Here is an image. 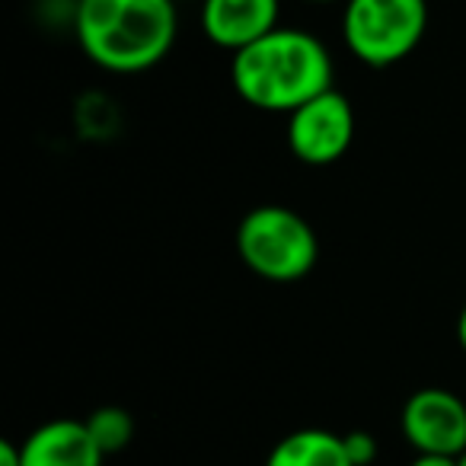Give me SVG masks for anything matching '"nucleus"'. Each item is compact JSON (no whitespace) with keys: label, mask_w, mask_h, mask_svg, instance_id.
Listing matches in <instances>:
<instances>
[{"label":"nucleus","mask_w":466,"mask_h":466,"mask_svg":"<svg viewBox=\"0 0 466 466\" xmlns=\"http://www.w3.org/2000/svg\"><path fill=\"white\" fill-rule=\"evenodd\" d=\"M409 466H457V457H441V453H419Z\"/></svg>","instance_id":"13"},{"label":"nucleus","mask_w":466,"mask_h":466,"mask_svg":"<svg viewBox=\"0 0 466 466\" xmlns=\"http://www.w3.org/2000/svg\"><path fill=\"white\" fill-rule=\"evenodd\" d=\"M355 141V109L336 86L288 116V147L307 167H329Z\"/></svg>","instance_id":"5"},{"label":"nucleus","mask_w":466,"mask_h":466,"mask_svg":"<svg viewBox=\"0 0 466 466\" xmlns=\"http://www.w3.org/2000/svg\"><path fill=\"white\" fill-rule=\"evenodd\" d=\"M342 438H345V451H349L355 466H370L377 460V441L368 431H351L342 434Z\"/></svg>","instance_id":"11"},{"label":"nucleus","mask_w":466,"mask_h":466,"mask_svg":"<svg viewBox=\"0 0 466 466\" xmlns=\"http://www.w3.org/2000/svg\"><path fill=\"white\" fill-rule=\"evenodd\" d=\"M23 466H103L106 453L86 421L55 419L39 425L20 444Z\"/></svg>","instance_id":"8"},{"label":"nucleus","mask_w":466,"mask_h":466,"mask_svg":"<svg viewBox=\"0 0 466 466\" xmlns=\"http://www.w3.org/2000/svg\"><path fill=\"white\" fill-rule=\"evenodd\" d=\"M266 466H355L342 434L323 428H300L275 444Z\"/></svg>","instance_id":"9"},{"label":"nucleus","mask_w":466,"mask_h":466,"mask_svg":"<svg viewBox=\"0 0 466 466\" xmlns=\"http://www.w3.org/2000/svg\"><path fill=\"white\" fill-rule=\"evenodd\" d=\"M457 339H460V349L466 351V307L460 310V319H457Z\"/></svg>","instance_id":"14"},{"label":"nucleus","mask_w":466,"mask_h":466,"mask_svg":"<svg viewBox=\"0 0 466 466\" xmlns=\"http://www.w3.org/2000/svg\"><path fill=\"white\" fill-rule=\"evenodd\" d=\"M425 26V0H345L342 39L349 52L370 67H390L409 58Z\"/></svg>","instance_id":"4"},{"label":"nucleus","mask_w":466,"mask_h":466,"mask_svg":"<svg viewBox=\"0 0 466 466\" xmlns=\"http://www.w3.org/2000/svg\"><path fill=\"white\" fill-rule=\"evenodd\" d=\"M307 4H336V0H307Z\"/></svg>","instance_id":"16"},{"label":"nucleus","mask_w":466,"mask_h":466,"mask_svg":"<svg viewBox=\"0 0 466 466\" xmlns=\"http://www.w3.org/2000/svg\"><path fill=\"white\" fill-rule=\"evenodd\" d=\"M279 16L281 0H201V29L230 55L279 29Z\"/></svg>","instance_id":"7"},{"label":"nucleus","mask_w":466,"mask_h":466,"mask_svg":"<svg viewBox=\"0 0 466 466\" xmlns=\"http://www.w3.org/2000/svg\"><path fill=\"white\" fill-rule=\"evenodd\" d=\"M400 428L419 453L460 457L466 451V400L444 387H421L402 406Z\"/></svg>","instance_id":"6"},{"label":"nucleus","mask_w":466,"mask_h":466,"mask_svg":"<svg viewBox=\"0 0 466 466\" xmlns=\"http://www.w3.org/2000/svg\"><path fill=\"white\" fill-rule=\"evenodd\" d=\"M336 65L317 35L279 26L259 42L240 48L230 61L233 90L262 112L291 116L313 96L332 90Z\"/></svg>","instance_id":"1"},{"label":"nucleus","mask_w":466,"mask_h":466,"mask_svg":"<svg viewBox=\"0 0 466 466\" xmlns=\"http://www.w3.org/2000/svg\"><path fill=\"white\" fill-rule=\"evenodd\" d=\"M457 466H466V451H463V453H460V457H457Z\"/></svg>","instance_id":"15"},{"label":"nucleus","mask_w":466,"mask_h":466,"mask_svg":"<svg viewBox=\"0 0 466 466\" xmlns=\"http://www.w3.org/2000/svg\"><path fill=\"white\" fill-rule=\"evenodd\" d=\"M237 253L243 266L266 281H298L313 272L319 240L310 220L285 205H259L237 227Z\"/></svg>","instance_id":"3"},{"label":"nucleus","mask_w":466,"mask_h":466,"mask_svg":"<svg viewBox=\"0 0 466 466\" xmlns=\"http://www.w3.org/2000/svg\"><path fill=\"white\" fill-rule=\"evenodd\" d=\"M84 421L106 457L125 451L131 444V438H135V421H131V415L122 406H103Z\"/></svg>","instance_id":"10"},{"label":"nucleus","mask_w":466,"mask_h":466,"mask_svg":"<svg viewBox=\"0 0 466 466\" xmlns=\"http://www.w3.org/2000/svg\"><path fill=\"white\" fill-rule=\"evenodd\" d=\"M179 33L176 0H80L77 42L93 65L137 74L160 65Z\"/></svg>","instance_id":"2"},{"label":"nucleus","mask_w":466,"mask_h":466,"mask_svg":"<svg viewBox=\"0 0 466 466\" xmlns=\"http://www.w3.org/2000/svg\"><path fill=\"white\" fill-rule=\"evenodd\" d=\"M0 466H23L20 444H14V441H0Z\"/></svg>","instance_id":"12"},{"label":"nucleus","mask_w":466,"mask_h":466,"mask_svg":"<svg viewBox=\"0 0 466 466\" xmlns=\"http://www.w3.org/2000/svg\"><path fill=\"white\" fill-rule=\"evenodd\" d=\"M176 4H179V0H176Z\"/></svg>","instance_id":"17"}]
</instances>
